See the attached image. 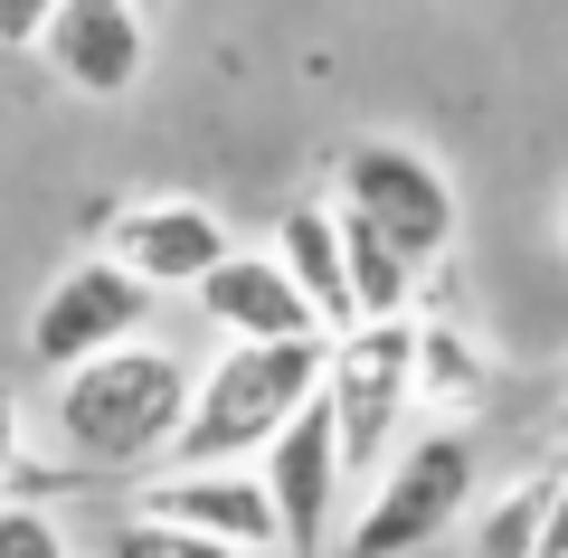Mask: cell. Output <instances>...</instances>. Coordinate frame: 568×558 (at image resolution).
<instances>
[{
    "label": "cell",
    "mask_w": 568,
    "mask_h": 558,
    "mask_svg": "<svg viewBox=\"0 0 568 558\" xmlns=\"http://www.w3.org/2000/svg\"><path fill=\"white\" fill-rule=\"evenodd\" d=\"M190 388H200V369L171 341H123V351H104V359L58 379L48 426H58V445L85 474H142V464H171Z\"/></svg>",
    "instance_id": "6da1fadb"
},
{
    "label": "cell",
    "mask_w": 568,
    "mask_h": 558,
    "mask_svg": "<svg viewBox=\"0 0 568 558\" xmlns=\"http://www.w3.org/2000/svg\"><path fill=\"white\" fill-rule=\"evenodd\" d=\"M323 369H332V341H219L190 388V417L171 436V464H256L284 426L323 398Z\"/></svg>",
    "instance_id": "7a4b0ae2"
},
{
    "label": "cell",
    "mask_w": 568,
    "mask_h": 558,
    "mask_svg": "<svg viewBox=\"0 0 568 558\" xmlns=\"http://www.w3.org/2000/svg\"><path fill=\"white\" fill-rule=\"evenodd\" d=\"M474 493H484V455H474L465 417H436L398 445V455L369 474V501L351 511V558H417L446 530L474 520Z\"/></svg>",
    "instance_id": "3957f363"
},
{
    "label": "cell",
    "mask_w": 568,
    "mask_h": 558,
    "mask_svg": "<svg viewBox=\"0 0 568 558\" xmlns=\"http://www.w3.org/2000/svg\"><path fill=\"white\" fill-rule=\"evenodd\" d=\"M332 200L351 209L361 227H379L388 246H398L407 265H436L455 256V237H465V200H455V171L426 142L407 133H361L342 142V161H332Z\"/></svg>",
    "instance_id": "277c9868"
},
{
    "label": "cell",
    "mask_w": 568,
    "mask_h": 558,
    "mask_svg": "<svg viewBox=\"0 0 568 558\" xmlns=\"http://www.w3.org/2000/svg\"><path fill=\"white\" fill-rule=\"evenodd\" d=\"M162 322V294L114 256H77L67 275H48V294L29 303V359H39L48 379L85 369V359L123 351V341H152Z\"/></svg>",
    "instance_id": "5b68a950"
},
{
    "label": "cell",
    "mask_w": 568,
    "mask_h": 558,
    "mask_svg": "<svg viewBox=\"0 0 568 558\" xmlns=\"http://www.w3.org/2000/svg\"><path fill=\"white\" fill-rule=\"evenodd\" d=\"M323 398L342 417V445H351V474H379L398 455V417L417 407V313L398 322H351L332 332V369H323Z\"/></svg>",
    "instance_id": "8992f818"
},
{
    "label": "cell",
    "mask_w": 568,
    "mask_h": 558,
    "mask_svg": "<svg viewBox=\"0 0 568 558\" xmlns=\"http://www.w3.org/2000/svg\"><path fill=\"white\" fill-rule=\"evenodd\" d=\"M256 464H265V493H275V520H284V558H323L332 549V520H342V493L361 483V474H351V445H342L332 398H313Z\"/></svg>",
    "instance_id": "52a82bcc"
},
{
    "label": "cell",
    "mask_w": 568,
    "mask_h": 558,
    "mask_svg": "<svg viewBox=\"0 0 568 558\" xmlns=\"http://www.w3.org/2000/svg\"><path fill=\"white\" fill-rule=\"evenodd\" d=\"M133 511L209 530L246 558H284V520H275V493H265V464H152Z\"/></svg>",
    "instance_id": "ba28073f"
},
{
    "label": "cell",
    "mask_w": 568,
    "mask_h": 558,
    "mask_svg": "<svg viewBox=\"0 0 568 558\" xmlns=\"http://www.w3.org/2000/svg\"><path fill=\"white\" fill-rule=\"evenodd\" d=\"M227 219L209 200H181V190H162V200H123L114 219H104V256L133 265L152 294H200L209 275H219L227 256Z\"/></svg>",
    "instance_id": "9c48e42d"
},
{
    "label": "cell",
    "mask_w": 568,
    "mask_h": 558,
    "mask_svg": "<svg viewBox=\"0 0 568 558\" xmlns=\"http://www.w3.org/2000/svg\"><path fill=\"white\" fill-rule=\"evenodd\" d=\"M39 58L58 67L67 95L114 104V95H133V85L152 77V10H142V0H58Z\"/></svg>",
    "instance_id": "30bf717a"
},
{
    "label": "cell",
    "mask_w": 568,
    "mask_h": 558,
    "mask_svg": "<svg viewBox=\"0 0 568 558\" xmlns=\"http://www.w3.org/2000/svg\"><path fill=\"white\" fill-rule=\"evenodd\" d=\"M190 303H200V322H219V341H304V332H323V313L304 303V284L284 275L275 246H227L219 275H209Z\"/></svg>",
    "instance_id": "8fae6325"
},
{
    "label": "cell",
    "mask_w": 568,
    "mask_h": 558,
    "mask_svg": "<svg viewBox=\"0 0 568 558\" xmlns=\"http://www.w3.org/2000/svg\"><path fill=\"white\" fill-rule=\"evenodd\" d=\"M284 256V275L304 284V303L323 313V332H351V237H342V200H294L265 237Z\"/></svg>",
    "instance_id": "7c38bea8"
},
{
    "label": "cell",
    "mask_w": 568,
    "mask_h": 558,
    "mask_svg": "<svg viewBox=\"0 0 568 558\" xmlns=\"http://www.w3.org/2000/svg\"><path fill=\"white\" fill-rule=\"evenodd\" d=\"M493 398V351L465 322H417V407L436 417H474Z\"/></svg>",
    "instance_id": "4fadbf2b"
},
{
    "label": "cell",
    "mask_w": 568,
    "mask_h": 558,
    "mask_svg": "<svg viewBox=\"0 0 568 558\" xmlns=\"http://www.w3.org/2000/svg\"><path fill=\"white\" fill-rule=\"evenodd\" d=\"M342 237H351V313H361V322L417 313V275H426V265H407L398 246H388L379 227H361L351 209H342Z\"/></svg>",
    "instance_id": "5bb4252c"
},
{
    "label": "cell",
    "mask_w": 568,
    "mask_h": 558,
    "mask_svg": "<svg viewBox=\"0 0 568 558\" xmlns=\"http://www.w3.org/2000/svg\"><path fill=\"white\" fill-rule=\"evenodd\" d=\"M549 483H559V464H540V474L511 483L503 501H484V511L465 520V558H540V530H549Z\"/></svg>",
    "instance_id": "9a60e30c"
},
{
    "label": "cell",
    "mask_w": 568,
    "mask_h": 558,
    "mask_svg": "<svg viewBox=\"0 0 568 558\" xmlns=\"http://www.w3.org/2000/svg\"><path fill=\"white\" fill-rule=\"evenodd\" d=\"M104 558H246V549H227L209 530H181V520H152V511H123L114 539H104Z\"/></svg>",
    "instance_id": "2e32d148"
},
{
    "label": "cell",
    "mask_w": 568,
    "mask_h": 558,
    "mask_svg": "<svg viewBox=\"0 0 568 558\" xmlns=\"http://www.w3.org/2000/svg\"><path fill=\"white\" fill-rule=\"evenodd\" d=\"M0 558H85L48 501H0Z\"/></svg>",
    "instance_id": "e0dca14e"
},
{
    "label": "cell",
    "mask_w": 568,
    "mask_h": 558,
    "mask_svg": "<svg viewBox=\"0 0 568 558\" xmlns=\"http://www.w3.org/2000/svg\"><path fill=\"white\" fill-rule=\"evenodd\" d=\"M48 20H58V0H0V48H20V58H39Z\"/></svg>",
    "instance_id": "ac0fdd59"
},
{
    "label": "cell",
    "mask_w": 568,
    "mask_h": 558,
    "mask_svg": "<svg viewBox=\"0 0 568 558\" xmlns=\"http://www.w3.org/2000/svg\"><path fill=\"white\" fill-rule=\"evenodd\" d=\"M29 455V417H20V388L0 379V493H10V464Z\"/></svg>",
    "instance_id": "d6986e66"
},
{
    "label": "cell",
    "mask_w": 568,
    "mask_h": 558,
    "mask_svg": "<svg viewBox=\"0 0 568 558\" xmlns=\"http://www.w3.org/2000/svg\"><path fill=\"white\" fill-rule=\"evenodd\" d=\"M540 558H568V455H559V483H549V530H540Z\"/></svg>",
    "instance_id": "ffe728a7"
},
{
    "label": "cell",
    "mask_w": 568,
    "mask_h": 558,
    "mask_svg": "<svg viewBox=\"0 0 568 558\" xmlns=\"http://www.w3.org/2000/svg\"><path fill=\"white\" fill-rule=\"evenodd\" d=\"M549 436H559V455H568V388H559V407H549Z\"/></svg>",
    "instance_id": "44dd1931"
},
{
    "label": "cell",
    "mask_w": 568,
    "mask_h": 558,
    "mask_svg": "<svg viewBox=\"0 0 568 558\" xmlns=\"http://www.w3.org/2000/svg\"><path fill=\"white\" fill-rule=\"evenodd\" d=\"M559 246H568V209H559Z\"/></svg>",
    "instance_id": "7402d4cb"
},
{
    "label": "cell",
    "mask_w": 568,
    "mask_h": 558,
    "mask_svg": "<svg viewBox=\"0 0 568 558\" xmlns=\"http://www.w3.org/2000/svg\"><path fill=\"white\" fill-rule=\"evenodd\" d=\"M142 10H162V0H142Z\"/></svg>",
    "instance_id": "603a6c76"
}]
</instances>
